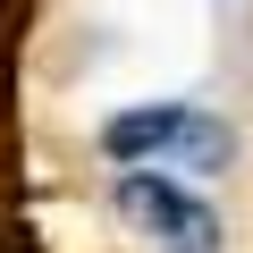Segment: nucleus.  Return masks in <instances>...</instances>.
<instances>
[{
	"label": "nucleus",
	"mask_w": 253,
	"mask_h": 253,
	"mask_svg": "<svg viewBox=\"0 0 253 253\" xmlns=\"http://www.w3.org/2000/svg\"><path fill=\"white\" fill-rule=\"evenodd\" d=\"M110 211H118V228L144 253H219L228 245L219 211L186 177H169V169H118L110 177Z\"/></svg>",
	"instance_id": "nucleus-2"
},
{
	"label": "nucleus",
	"mask_w": 253,
	"mask_h": 253,
	"mask_svg": "<svg viewBox=\"0 0 253 253\" xmlns=\"http://www.w3.org/2000/svg\"><path fill=\"white\" fill-rule=\"evenodd\" d=\"M101 152L118 169H194V177H219L236 161V126L194 110V101H135L101 118Z\"/></svg>",
	"instance_id": "nucleus-1"
}]
</instances>
